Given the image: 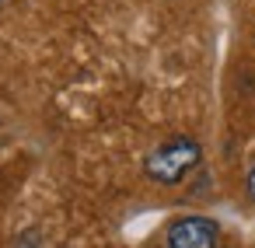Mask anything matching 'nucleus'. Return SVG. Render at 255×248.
<instances>
[{"label":"nucleus","mask_w":255,"mask_h":248,"mask_svg":"<svg viewBox=\"0 0 255 248\" xmlns=\"http://www.w3.org/2000/svg\"><path fill=\"white\" fill-rule=\"evenodd\" d=\"M203 161V147L192 136H171L143 157V175L157 185H182Z\"/></svg>","instance_id":"f257e3e1"},{"label":"nucleus","mask_w":255,"mask_h":248,"mask_svg":"<svg viewBox=\"0 0 255 248\" xmlns=\"http://www.w3.org/2000/svg\"><path fill=\"white\" fill-rule=\"evenodd\" d=\"M220 224L210 217H178L168 227V248H217Z\"/></svg>","instance_id":"f03ea898"},{"label":"nucleus","mask_w":255,"mask_h":248,"mask_svg":"<svg viewBox=\"0 0 255 248\" xmlns=\"http://www.w3.org/2000/svg\"><path fill=\"white\" fill-rule=\"evenodd\" d=\"M245 192H248V199L255 203V164L245 171Z\"/></svg>","instance_id":"7ed1b4c3"},{"label":"nucleus","mask_w":255,"mask_h":248,"mask_svg":"<svg viewBox=\"0 0 255 248\" xmlns=\"http://www.w3.org/2000/svg\"><path fill=\"white\" fill-rule=\"evenodd\" d=\"M0 4H4V0H0Z\"/></svg>","instance_id":"20e7f679"}]
</instances>
